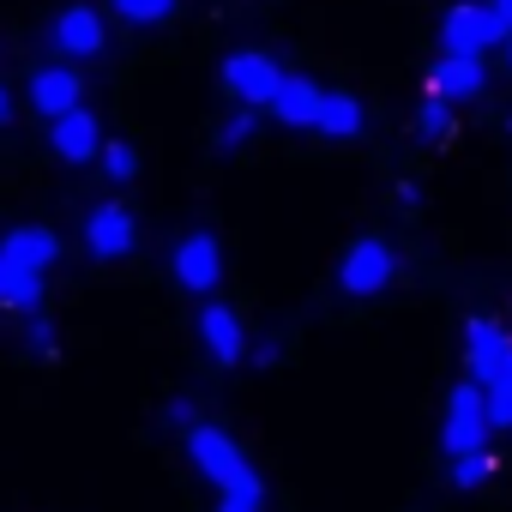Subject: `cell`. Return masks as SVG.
<instances>
[{
    "instance_id": "cell-1",
    "label": "cell",
    "mask_w": 512,
    "mask_h": 512,
    "mask_svg": "<svg viewBox=\"0 0 512 512\" xmlns=\"http://www.w3.org/2000/svg\"><path fill=\"white\" fill-rule=\"evenodd\" d=\"M464 362H470V380L488 392V398H512V338L506 326L494 320H464Z\"/></svg>"
},
{
    "instance_id": "cell-2",
    "label": "cell",
    "mask_w": 512,
    "mask_h": 512,
    "mask_svg": "<svg viewBox=\"0 0 512 512\" xmlns=\"http://www.w3.org/2000/svg\"><path fill=\"white\" fill-rule=\"evenodd\" d=\"M500 43H512V31L482 0H464V7H452L440 19V49L458 55V61H488V49H500Z\"/></svg>"
},
{
    "instance_id": "cell-3",
    "label": "cell",
    "mask_w": 512,
    "mask_h": 512,
    "mask_svg": "<svg viewBox=\"0 0 512 512\" xmlns=\"http://www.w3.org/2000/svg\"><path fill=\"white\" fill-rule=\"evenodd\" d=\"M488 398H482V386L476 380H464V386H452V398H446V428H440V446H446V458H476V452H488Z\"/></svg>"
},
{
    "instance_id": "cell-4",
    "label": "cell",
    "mask_w": 512,
    "mask_h": 512,
    "mask_svg": "<svg viewBox=\"0 0 512 512\" xmlns=\"http://www.w3.org/2000/svg\"><path fill=\"white\" fill-rule=\"evenodd\" d=\"M223 91L235 97V109H272V97L284 91V67L260 49H235L223 61Z\"/></svg>"
},
{
    "instance_id": "cell-5",
    "label": "cell",
    "mask_w": 512,
    "mask_h": 512,
    "mask_svg": "<svg viewBox=\"0 0 512 512\" xmlns=\"http://www.w3.org/2000/svg\"><path fill=\"white\" fill-rule=\"evenodd\" d=\"M392 278H398V253H392V241H380V235L350 241V253L338 260V290H344V296H380Z\"/></svg>"
},
{
    "instance_id": "cell-6",
    "label": "cell",
    "mask_w": 512,
    "mask_h": 512,
    "mask_svg": "<svg viewBox=\"0 0 512 512\" xmlns=\"http://www.w3.org/2000/svg\"><path fill=\"white\" fill-rule=\"evenodd\" d=\"M187 458H193V470H199L205 482H217V488H229L235 476H247V470H253V464H247V452H241L223 428H211V422L187 428Z\"/></svg>"
},
{
    "instance_id": "cell-7",
    "label": "cell",
    "mask_w": 512,
    "mask_h": 512,
    "mask_svg": "<svg viewBox=\"0 0 512 512\" xmlns=\"http://www.w3.org/2000/svg\"><path fill=\"white\" fill-rule=\"evenodd\" d=\"M217 278H223V247H217V235H205V229L181 235L175 241V284L193 290V296H211Z\"/></svg>"
},
{
    "instance_id": "cell-8",
    "label": "cell",
    "mask_w": 512,
    "mask_h": 512,
    "mask_svg": "<svg viewBox=\"0 0 512 512\" xmlns=\"http://www.w3.org/2000/svg\"><path fill=\"white\" fill-rule=\"evenodd\" d=\"M55 260H61V241H55V229H43V223H19V229L0 235V266H19V272L43 278Z\"/></svg>"
},
{
    "instance_id": "cell-9",
    "label": "cell",
    "mask_w": 512,
    "mask_h": 512,
    "mask_svg": "<svg viewBox=\"0 0 512 512\" xmlns=\"http://www.w3.org/2000/svg\"><path fill=\"white\" fill-rule=\"evenodd\" d=\"M49 43L61 49V55H103L109 49V25H103V13L97 7H67V13H55V25H49Z\"/></svg>"
},
{
    "instance_id": "cell-10",
    "label": "cell",
    "mask_w": 512,
    "mask_h": 512,
    "mask_svg": "<svg viewBox=\"0 0 512 512\" xmlns=\"http://www.w3.org/2000/svg\"><path fill=\"white\" fill-rule=\"evenodd\" d=\"M488 91V61H458V55H440L434 67H428V97H440V103H476Z\"/></svg>"
},
{
    "instance_id": "cell-11",
    "label": "cell",
    "mask_w": 512,
    "mask_h": 512,
    "mask_svg": "<svg viewBox=\"0 0 512 512\" xmlns=\"http://www.w3.org/2000/svg\"><path fill=\"white\" fill-rule=\"evenodd\" d=\"M49 151L61 157V163H91L97 151H103V133H97V115L79 103L73 115H61V121H49Z\"/></svg>"
},
{
    "instance_id": "cell-12",
    "label": "cell",
    "mask_w": 512,
    "mask_h": 512,
    "mask_svg": "<svg viewBox=\"0 0 512 512\" xmlns=\"http://www.w3.org/2000/svg\"><path fill=\"white\" fill-rule=\"evenodd\" d=\"M199 338H205V350H211L217 368H241V362H247V332H241V320H235L223 302H205V314H199Z\"/></svg>"
},
{
    "instance_id": "cell-13",
    "label": "cell",
    "mask_w": 512,
    "mask_h": 512,
    "mask_svg": "<svg viewBox=\"0 0 512 512\" xmlns=\"http://www.w3.org/2000/svg\"><path fill=\"white\" fill-rule=\"evenodd\" d=\"M85 247L97 260H127L133 253V211L127 205H97L85 217Z\"/></svg>"
},
{
    "instance_id": "cell-14",
    "label": "cell",
    "mask_w": 512,
    "mask_h": 512,
    "mask_svg": "<svg viewBox=\"0 0 512 512\" xmlns=\"http://www.w3.org/2000/svg\"><path fill=\"white\" fill-rule=\"evenodd\" d=\"M320 109H326V91L314 79H302V73H284V91L272 97V115L284 127H296V133H314L320 127Z\"/></svg>"
},
{
    "instance_id": "cell-15",
    "label": "cell",
    "mask_w": 512,
    "mask_h": 512,
    "mask_svg": "<svg viewBox=\"0 0 512 512\" xmlns=\"http://www.w3.org/2000/svg\"><path fill=\"white\" fill-rule=\"evenodd\" d=\"M79 91H85V85H79L73 67H37V73H31V103H37L49 121L73 115V109H79Z\"/></svg>"
},
{
    "instance_id": "cell-16",
    "label": "cell",
    "mask_w": 512,
    "mask_h": 512,
    "mask_svg": "<svg viewBox=\"0 0 512 512\" xmlns=\"http://www.w3.org/2000/svg\"><path fill=\"white\" fill-rule=\"evenodd\" d=\"M362 127H368V109L350 91H326V109H320L314 133H326V139H362Z\"/></svg>"
},
{
    "instance_id": "cell-17",
    "label": "cell",
    "mask_w": 512,
    "mask_h": 512,
    "mask_svg": "<svg viewBox=\"0 0 512 512\" xmlns=\"http://www.w3.org/2000/svg\"><path fill=\"white\" fill-rule=\"evenodd\" d=\"M43 302V278L19 272V266H0V308H13V314H37Z\"/></svg>"
},
{
    "instance_id": "cell-18",
    "label": "cell",
    "mask_w": 512,
    "mask_h": 512,
    "mask_svg": "<svg viewBox=\"0 0 512 512\" xmlns=\"http://www.w3.org/2000/svg\"><path fill=\"white\" fill-rule=\"evenodd\" d=\"M217 512H266V482H260V470H247V476H235L229 488H217Z\"/></svg>"
},
{
    "instance_id": "cell-19",
    "label": "cell",
    "mask_w": 512,
    "mask_h": 512,
    "mask_svg": "<svg viewBox=\"0 0 512 512\" xmlns=\"http://www.w3.org/2000/svg\"><path fill=\"white\" fill-rule=\"evenodd\" d=\"M416 139H422V145H440V139H452V103L428 97V103H422V115H416Z\"/></svg>"
},
{
    "instance_id": "cell-20",
    "label": "cell",
    "mask_w": 512,
    "mask_h": 512,
    "mask_svg": "<svg viewBox=\"0 0 512 512\" xmlns=\"http://www.w3.org/2000/svg\"><path fill=\"white\" fill-rule=\"evenodd\" d=\"M97 157H103V175H109V181H133V175H139V151H133L127 139H103Z\"/></svg>"
},
{
    "instance_id": "cell-21",
    "label": "cell",
    "mask_w": 512,
    "mask_h": 512,
    "mask_svg": "<svg viewBox=\"0 0 512 512\" xmlns=\"http://www.w3.org/2000/svg\"><path fill=\"white\" fill-rule=\"evenodd\" d=\"M253 127H260V109H235V115H223V127H217V151H241V145L253 139Z\"/></svg>"
},
{
    "instance_id": "cell-22",
    "label": "cell",
    "mask_w": 512,
    "mask_h": 512,
    "mask_svg": "<svg viewBox=\"0 0 512 512\" xmlns=\"http://www.w3.org/2000/svg\"><path fill=\"white\" fill-rule=\"evenodd\" d=\"M109 7L127 19V25H163L175 13V0H109Z\"/></svg>"
},
{
    "instance_id": "cell-23",
    "label": "cell",
    "mask_w": 512,
    "mask_h": 512,
    "mask_svg": "<svg viewBox=\"0 0 512 512\" xmlns=\"http://www.w3.org/2000/svg\"><path fill=\"white\" fill-rule=\"evenodd\" d=\"M494 476V452H476V458H452V488H482Z\"/></svg>"
},
{
    "instance_id": "cell-24",
    "label": "cell",
    "mask_w": 512,
    "mask_h": 512,
    "mask_svg": "<svg viewBox=\"0 0 512 512\" xmlns=\"http://www.w3.org/2000/svg\"><path fill=\"white\" fill-rule=\"evenodd\" d=\"M25 338H31V350H37V356H49V362H55V350H61V344H55L49 314H31V320H25Z\"/></svg>"
},
{
    "instance_id": "cell-25",
    "label": "cell",
    "mask_w": 512,
    "mask_h": 512,
    "mask_svg": "<svg viewBox=\"0 0 512 512\" xmlns=\"http://www.w3.org/2000/svg\"><path fill=\"white\" fill-rule=\"evenodd\" d=\"M163 416H169L175 428H199V410H193V398H169V404H163Z\"/></svg>"
},
{
    "instance_id": "cell-26",
    "label": "cell",
    "mask_w": 512,
    "mask_h": 512,
    "mask_svg": "<svg viewBox=\"0 0 512 512\" xmlns=\"http://www.w3.org/2000/svg\"><path fill=\"white\" fill-rule=\"evenodd\" d=\"M488 7H494V13L506 19V31H512V0H488Z\"/></svg>"
},
{
    "instance_id": "cell-27",
    "label": "cell",
    "mask_w": 512,
    "mask_h": 512,
    "mask_svg": "<svg viewBox=\"0 0 512 512\" xmlns=\"http://www.w3.org/2000/svg\"><path fill=\"white\" fill-rule=\"evenodd\" d=\"M7 121H13V97H7V91H0V127H7Z\"/></svg>"
},
{
    "instance_id": "cell-28",
    "label": "cell",
    "mask_w": 512,
    "mask_h": 512,
    "mask_svg": "<svg viewBox=\"0 0 512 512\" xmlns=\"http://www.w3.org/2000/svg\"><path fill=\"white\" fill-rule=\"evenodd\" d=\"M506 67H512V43H506Z\"/></svg>"
}]
</instances>
